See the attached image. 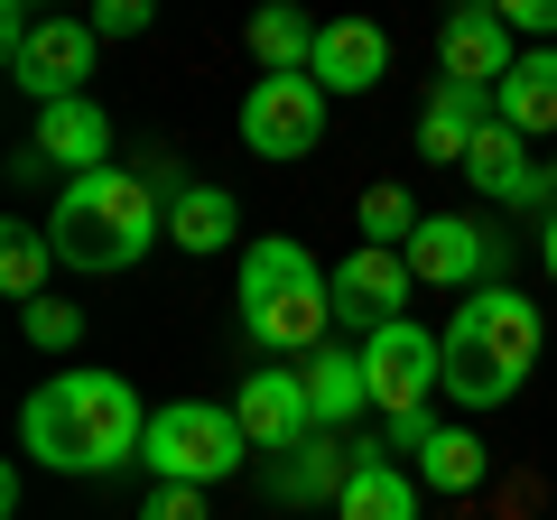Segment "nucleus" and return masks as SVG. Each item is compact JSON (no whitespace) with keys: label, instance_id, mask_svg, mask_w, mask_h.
<instances>
[{"label":"nucleus","instance_id":"nucleus-18","mask_svg":"<svg viewBox=\"0 0 557 520\" xmlns=\"http://www.w3.org/2000/svg\"><path fill=\"white\" fill-rule=\"evenodd\" d=\"M298 381H307V400H317V428H325V437L354 428L362 409H381V400H372V372H362V344H317V354L298 362Z\"/></svg>","mask_w":557,"mask_h":520},{"label":"nucleus","instance_id":"nucleus-30","mask_svg":"<svg viewBox=\"0 0 557 520\" xmlns=\"http://www.w3.org/2000/svg\"><path fill=\"white\" fill-rule=\"evenodd\" d=\"M539 260H548V280H557V214L539 223Z\"/></svg>","mask_w":557,"mask_h":520},{"label":"nucleus","instance_id":"nucleus-20","mask_svg":"<svg viewBox=\"0 0 557 520\" xmlns=\"http://www.w3.org/2000/svg\"><path fill=\"white\" fill-rule=\"evenodd\" d=\"M307 75H317L325 94H372V84L391 75V38H381L372 20H325L317 65H307Z\"/></svg>","mask_w":557,"mask_h":520},{"label":"nucleus","instance_id":"nucleus-26","mask_svg":"<svg viewBox=\"0 0 557 520\" xmlns=\"http://www.w3.org/2000/svg\"><path fill=\"white\" fill-rule=\"evenodd\" d=\"M20 325H28V344H47V354H65V344L84 335V317H75L65 298H28V307H20Z\"/></svg>","mask_w":557,"mask_h":520},{"label":"nucleus","instance_id":"nucleus-22","mask_svg":"<svg viewBox=\"0 0 557 520\" xmlns=\"http://www.w3.org/2000/svg\"><path fill=\"white\" fill-rule=\"evenodd\" d=\"M317 38H325V28L307 20V10H288V0L251 20V57H260V75H307V65H317Z\"/></svg>","mask_w":557,"mask_h":520},{"label":"nucleus","instance_id":"nucleus-9","mask_svg":"<svg viewBox=\"0 0 557 520\" xmlns=\"http://www.w3.org/2000/svg\"><path fill=\"white\" fill-rule=\"evenodd\" d=\"M362 372H372V400L391 409V419H418L428 409V391H446V354L428 325H381V335H362Z\"/></svg>","mask_w":557,"mask_h":520},{"label":"nucleus","instance_id":"nucleus-8","mask_svg":"<svg viewBox=\"0 0 557 520\" xmlns=\"http://www.w3.org/2000/svg\"><path fill=\"white\" fill-rule=\"evenodd\" d=\"M325 84L317 75H260L251 94H242V149H251V159H307V149L325 140Z\"/></svg>","mask_w":557,"mask_h":520},{"label":"nucleus","instance_id":"nucleus-24","mask_svg":"<svg viewBox=\"0 0 557 520\" xmlns=\"http://www.w3.org/2000/svg\"><path fill=\"white\" fill-rule=\"evenodd\" d=\"M47 270H57L47 223H0V288L28 307V298H47Z\"/></svg>","mask_w":557,"mask_h":520},{"label":"nucleus","instance_id":"nucleus-11","mask_svg":"<svg viewBox=\"0 0 557 520\" xmlns=\"http://www.w3.org/2000/svg\"><path fill=\"white\" fill-rule=\"evenodd\" d=\"M409 288H418L409 251H372V242H354V251L335 260V325H354V335H381V325H399Z\"/></svg>","mask_w":557,"mask_h":520},{"label":"nucleus","instance_id":"nucleus-31","mask_svg":"<svg viewBox=\"0 0 557 520\" xmlns=\"http://www.w3.org/2000/svg\"><path fill=\"white\" fill-rule=\"evenodd\" d=\"M548 196H557V149H548Z\"/></svg>","mask_w":557,"mask_h":520},{"label":"nucleus","instance_id":"nucleus-19","mask_svg":"<svg viewBox=\"0 0 557 520\" xmlns=\"http://www.w3.org/2000/svg\"><path fill=\"white\" fill-rule=\"evenodd\" d=\"M38 149L65 168V177H94V168H112V112H102L94 94L47 102V112H38Z\"/></svg>","mask_w":557,"mask_h":520},{"label":"nucleus","instance_id":"nucleus-4","mask_svg":"<svg viewBox=\"0 0 557 520\" xmlns=\"http://www.w3.org/2000/svg\"><path fill=\"white\" fill-rule=\"evenodd\" d=\"M233 298H242V335H251L270 362H307L325 344V325H335V270H317L307 242L270 233V242L242 251Z\"/></svg>","mask_w":557,"mask_h":520},{"label":"nucleus","instance_id":"nucleus-1","mask_svg":"<svg viewBox=\"0 0 557 520\" xmlns=\"http://www.w3.org/2000/svg\"><path fill=\"white\" fill-rule=\"evenodd\" d=\"M20 446L47 474H121L149 446V409H139V391L121 372H57L28 391Z\"/></svg>","mask_w":557,"mask_h":520},{"label":"nucleus","instance_id":"nucleus-27","mask_svg":"<svg viewBox=\"0 0 557 520\" xmlns=\"http://www.w3.org/2000/svg\"><path fill=\"white\" fill-rule=\"evenodd\" d=\"M139 520H214V511H205V493H196V483H149Z\"/></svg>","mask_w":557,"mask_h":520},{"label":"nucleus","instance_id":"nucleus-6","mask_svg":"<svg viewBox=\"0 0 557 520\" xmlns=\"http://www.w3.org/2000/svg\"><path fill=\"white\" fill-rule=\"evenodd\" d=\"M94 20H38V10H0V57H10V84H28L38 94V112L47 102H75L84 94V75H94Z\"/></svg>","mask_w":557,"mask_h":520},{"label":"nucleus","instance_id":"nucleus-13","mask_svg":"<svg viewBox=\"0 0 557 520\" xmlns=\"http://www.w3.org/2000/svg\"><path fill=\"white\" fill-rule=\"evenodd\" d=\"M437 57H446V75H456V84L502 94V75L520 65V38H511V20H502L493 0H465V10H446V20H437Z\"/></svg>","mask_w":557,"mask_h":520},{"label":"nucleus","instance_id":"nucleus-21","mask_svg":"<svg viewBox=\"0 0 557 520\" xmlns=\"http://www.w3.org/2000/svg\"><path fill=\"white\" fill-rule=\"evenodd\" d=\"M502 131L520 140H557V47H520V65L502 75Z\"/></svg>","mask_w":557,"mask_h":520},{"label":"nucleus","instance_id":"nucleus-23","mask_svg":"<svg viewBox=\"0 0 557 520\" xmlns=\"http://www.w3.org/2000/svg\"><path fill=\"white\" fill-rule=\"evenodd\" d=\"M233 196H223V186H186L177 205H168V242H177V251H223V242H233Z\"/></svg>","mask_w":557,"mask_h":520},{"label":"nucleus","instance_id":"nucleus-15","mask_svg":"<svg viewBox=\"0 0 557 520\" xmlns=\"http://www.w3.org/2000/svg\"><path fill=\"white\" fill-rule=\"evenodd\" d=\"M344 483H354V446H344V437H307V446H288V456H270V465H260V493H270L278 511L335 502Z\"/></svg>","mask_w":557,"mask_h":520},{"label":"nucleus","instance_id":"nucleus-16","mask_svg":"<svg viewBox=\"0 0 557 520\" xmlns=\"http://www.w3.org/2000/svg\"><path fill=\"white\" fill-rule=\"evenodd\" d=\"M493 121H502V102L483 94V84L437 75V94H428V112H418V149H428V159H456V168H465V149H474Z\"/></svg>","mask_w":557,"mask_h":520},{"label":"nucleus","instance_id":"nucleus-3","mask_svg":"<svg viewBox=\"0 0 557 520\" xmlns=\"http://www.w3.org/2000/svg\"><path fill=\"white\" fill-rule=\"evenodd\" d=\"M539 344H548V325H539V307L520 298L511 280L456 298V317H446V335H437V354H446V400L502 409L520 381L539 372Z\"/></svg>","mask_w":557,"mask_h":520},{"label":"nucleus","instance_id":"nucleus-5","mask_svg":"<svg viewBox=\"0 0 557 520\" xmlns=\"http://www.w3.org/2000/svg\"><path fill=\"white\" fill-rule=\"evenodd\" d=\"M139 465H149V483H196L205 493V483H223V474L251 465V437H242V419L214 409V400H168V409H149Z\"/></svg>","mask_w":557,"mask_h":520},{"label":"nucleus","instance_id":"nucleus-7","mask_svg":"<svg viewBox=\"0 0 557 520\" xmlns=\"http://www.w3.org/2000/svg\"><path fill=\"white\" fill-rule=\"evenodd\" d=\"M409 270H418V288H465V298L502 288L511 280V233H493L474 214H428L409 242Z\"/></svg>","mask_w":557,"mask_h":520},{"label":"nucleus","instance_id":"nucleus-2","mask_svg":"<svg viewBox=\"0 0 557 520\" xmlns=\"http://www.w3.org/2000/svg\"><path fill=\"white\" fill-rule=\"evenodd\" d=\"M47 242H57L65 270H131L168 242V205L159 186L139 177V168H94V177H65L57 214H47Z\"/></svg>","mask_w":557,"mask_h":520},{"label":"nucleus","instance_id":"nucleus-10","mask_svg":"<svg viewBox=\"0 0 557 520\" xmlns=\"http://www.w3.org/2000/svg\"><path fill=\"white\" fill-rule=\"evenodd\" d=\"M233 419H242V437H251V456H288V446L325 437L317 400H307V381H298V362H260V372H242Z\"/></svg>","mask_w":557,"mask_h":520},{"label":"nucleus","instance_id":"nucleus-25","mask_svg":"<svg viewBox=\"0 0 557 520\" xmlns=\"http://www.w3.org/2000/svg\"><path fill=\"white\" fill-rule=\"evenodd\" d=\"M354 223H362V242H372V251H409L428 214H418V196H409V186H372V196L354 205Z\"/></svg>","mask_w":557,"mask_h":520},{"label":"nucleus","instance_id":"nucleus-28","mask_svg":"<svg viewBox=\"0 0 557 520\" xmlns=\"http://www.w3.org/2000/svg\"><path fill=\"white\" fill-rule=\"evenodd\" d=\"M149 28V0H102L94 10V38H139Z\"/></svg>","mask_w":557,"mask_h":520},{"label":"nucleus","instance_id":"nucleus-29","mask_svg":"<svg viewBox=\"0 0 557 520\" xmlns=\"http://www.w3.org/2000/svg\"><path fill=\"white\" fill-rule=\"evenodd\" d=\"M511 38H557V0H502Z\"/></svg>","mask_w":557,"mask_h":520},{"label":"nucleus","instance_id":"nucleus-14","mask_svg":"<svg viewBox=\"0 0 557 520\" xmlns=\"http://www.w3.org/2000/svg\"><path fill=\"white\" fill-rule=\"evenodd\" d=\"M465 177H474V196H493V205H511V214H539V205H548L557 214V196H548V168L530 159V140H520V131H483L474 149H465Z\"/></svg>","mask_w":557,"mask_h":520},{"label":"nucleus","instance_id":"nucleus-17","mask_svg":"<svg viewBox=\"0 0 557 520\" xmlns=\"http://www.w3.org/2000/svg\"><path fill=\"white\" fill-rule=\"evenodd\" d=\"M335 520H418V474L391 456V446L354 437V483L335 493Z\"/></svg>","mask_w":557,"mask_h":520},{"label":"nucleus","instance_id":"nucleus-12","mask_svg":"<svg viewBox=\"0 0 557 520\" xmlns=\"http://www.w3.org/2000/svg\"><path fill=\"white\" fill-rule=\"evenodd\" d=\"M391 446L409 456V474L428 483V493H474L483 474H493V456H483V437L474 428H446V419H391Z\"/></svg>","mask_w":557,"mask_h":520}]
</instances>
